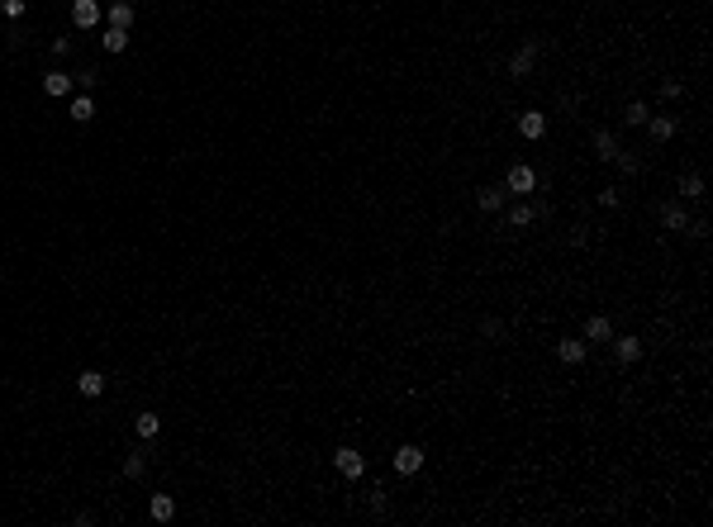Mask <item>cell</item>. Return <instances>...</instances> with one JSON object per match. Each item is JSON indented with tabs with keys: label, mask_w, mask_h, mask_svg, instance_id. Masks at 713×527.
Instances as JSON below:
<instances>
[{
	"label": "cell",
	"mask_w": 713,
	"mask_h": 527,
	"mask_svg": "<svg viewBox=\"0 0 713 527\" xmlns=\"http://www.w3.org/2000/svg\"><path fill=\"white\" fill-rule=\"evenodd\" d=\"M537 171H532L528 162H519V166H509V176H504V195H532L537 190Z\"/></svg>",
	"instance_id": "6da1fadb"
},
{
	"label": "cell",
	"mask_w": 713,
	"mask_h": 527,
	"mask_svg": "<svg viewBox=\"0 0 713 527\" xmlns=\"http://www.w3.org/2000/svg\"><path fill=\"white\" fill-rule=\"evenodd\" d=\"M72 24H77V29H95V24H100V0H72Z\"/></svg>",
	"instance_id": "7a4b0ae2"
},
{
	"label": "cell",
	"mask_w": 713,
	"mask_h": 527,
	"mask_svg": "<svg viewBox=\"0 0 713 527\" xmlns=\"http://www.w3.org/2000/svg\"><path fill=\"white\" fill-rule=\"evenodd\" d=\"M333 466L343 471V480H362V471H367L362 451H352V447H343V451H338V456H333Z\"/></svg>",
	"instance_id": "3957f363"
},
{
	"label": "cell",
	"mask_w": 713,
	"mask_h": 527,
	"mask_svg": "<svg viewBox=\"0 0 713 527\" xmlns=\"http://www.w3.org/2000/svg\"><path fill=\"white\" fill-rule=\"evenodd\" d=\"M532 62H537V43L528 38V43L519 48V53L509 57V77H528V72H532Z\"/></svg>",
	"instance_id": "277c9868"
},
{
	"label": "cell",
	"mask_w": 713,
	"mask_h": 527,
	"mask_svg": "<svg viewBox=\"0 0 713 527\" xmlns=\"http://www.w3.org/2000/svg\"><path fill=\"white\" fill-rule=\"evenodd\" d=\"M661 223H666L670 233H685V228H689V214H685V205H680V200L661 205Z\"/></svg>",
	"instance_id": "5b68a950"
},
{
	"label": "cell",
	"mask_w": 713,
	"mask_h": 527,
	"mask_svg": "<svg viewBox=\"0 0 713 527\" xmlns=\"http://www.w3.org/2000/svg\"><path fill=\"white\" fill-rule=\"evenodd\" d=\"M419 466H423V451L414 447V442H404V447L395 451V471L399 475H419Z\"/></svg>",
	"instance_id": "8992f818"
},
{
	"label": "cell",
	"mask_w": 713,
	"mask_h": 527,
	"mask_svg": "<svg viewBox=\"0 0 713 527\" xmlns=\"http://www.w3.org/2000/svg\"><path fill=\"white\" fill-rule=\"evenodd\" d=\"M613 356H618L623 366L642 361V338H618V333H613Z\"/></svg>",
	"instance_id": "52a82bcc"
},
{
	"label": "cell",
	"mask_w": 713,
	"mask_h": 527,
	"mask_svg": "<svg viewBox=\"0 0 713 527\" xmlns=\"http://www.w3.org/2000/svg\"><path fill=\"white\" fill-rule=\"evenodd\" d=\"M148 518H153V523H171V518H176V499H171V494H153V499H148Z\"/></svg>",
	"instance_id": "ba28073f"
},
{
	"label": "cell",
	"mask_w": 713,
	"mask_h": 527,
	"mask_svg": "<svg viewBox=\"0 0 713 527\" xmlns=\"http://www.w3.org/2000/svg\"><path fill=\"white\" fill-rule=\"evenodd\" d=\"M77 395L100 399V395H105V375H100V370H81V375H77Z\"/></svg>",
	"instance_id": "9c48e42d"
},
{
	"label": "cell",
	"mask_w": 713,
	"mask_h": 527,
	"mask_svg": "<svg viewBox=\"0 0 713 527\" xmlns=\"http://www.w3.org/2000/svg\"><path fill=\"white\" fill-rule=\"evenodd\" d=\"M475 205H480L485 214H500L504 210V185H480V190H475Z\"/></svg>",
	"instance_id": "30bf717a"
},
{
	"label": "cell",
	"mask_w": 713,
	"mask_h": 527,
	"mask_svg": "<svg viewBox=\"0 0 713 527\" xmlns=\"http://www.w3.org/2000/svg\"><path fill=\"white\" fill-rule=\"evenodd\" d=\"M585 338H590V343H613V318L595 314L590 323H585Z\"/></svg>",
	"instance_id": "8fae6325"
},
{
	"label": "cell",
	"mask_w": 713,
	"mask_h": 527,
	"mask_svg": "<svg viewBox=\"0 0 713 527\" xmlns=\"http://www.w3.org/2000/svg\"><path fill=\"white\" fill-rule=\"evenodd\" d=\"M675 129H680V124H675L670 114H652V119H647V133H652L657 143H670V138H675Z\"/></svg>",
	"instance_id": "7c38bea8"
},
{
	"label": "cell",
	"mask_w": 713,
	"mask_h": 527,
	"mask_svg": "<svg viewBox=\"0 0 713 527\" xmlns=\"http://www.w3.org/2000/svg\"><path fill=\"white\" fill-rule=\"evenodd\" d=\"M532 219H547V205H514V210H509V223H514V228H528Z\"/></svg>",
	"instance_id": "4fadbf2b"
},
{
	"label": "cell",
	"mask_w": 713,
	"mask_h": 527,
	"mask_svg": "<svg viewBox=\"0 0 713 527\" xmlns=\"http://www.w3.org/2000/svg\"><path fill=\"white\" fill-rule=\"evenodd\" d=\"M100 48H105L109 57H114V53H124V48H129V29H114V24H105V33H100Z\"/></svg>",
	"instance_id": "5bb4252c"
},
{
	"label": "cell",
	"mask_w": 713,
	"mask_h": 527,
	"mask_svg": "<svg viewBox=\"0 0 713 527\" xmlns=\"http://www.w3.org/2000/svg\"><path fill=\"white\" fill-rule=\"evenodd\" d=\"M595 152H599V157H604V162H613V157H618V152H623V143H618V133L599 129V133H595Z\"/></svg>",
	"instance_id": "9a60e30c"
},
{
	"label": "cell",
	"mask_w": 713,
	"mask_h": 527,
	"mask_svg": "<svg viewBox=\"0 0 713 527\" xmlns=\"http://www.w3.org/2000/svg\"><path fill=\"white\" fill-rule=\"evenodd\" d=\"M519 133H523V138H542V133H547V114H537V109L519 114Z\"/></svg>",
	"instance_id": "2e32d148"
},
{
	"label": "cell",
	"mask_w": 713,
	"mask_h": 527,
	"mask_svg": "<svg viewBox=\"0 0 713 527\" xmlns=\"http://www.w3.org/2000/svg\"><path fill=\"white\" fill-rule=\"evenodd\" d=\"M133 432H138V442H153V437L162 432V418L158 414H138V418H133Z\"/></svg>",
	"instance_id": "e0dca14e"
},
{
	"label": "cell",
	"mask_w": 713,
	"mask_h": 527,
	"mask_svg": "<svg viewBox=\"0 0 713 527\" xmlns=\"http://www.w3.org/2000/svg\"><path fill=\"white\" fill-rule=\"evenodd\" d=\"M585 352H590V347H585V343H576V338H566V343H556V356H561L566 366H581V361H585Z\"/></svg>",
	"instance_id": "ac0fdd59"
},
{
	"label": "cell",
	"mask_w": 713,
	"mask_h": 527,
	"mask_svg": "<svg viewBox=\"0 0 713 527\" xmlns=\"http://www.w3.org/2000/svg\"><path fill=\"white\" fill-rule=\"evenodd\" d=\"M105 19H109L114 29H129V24H133V5H129V0H114V5L105 10Z\"/></svg>",
	"instance_id": "d6986e66"
},
{
	"label": "cell",
	"mask_w": 713,
	"mask_h": 527,
	"mask_svg": "<svg viewBox=\"0 0 713 527\" xmlns=\"http://www.w3.org/2000/svg\"><path fill=\"white\" fill-rule=\"evenodd\" d=\"M72 119H77V124H91V119H95V100H91V91H81L77 100H72Z\"/></svg>",
	"instance_id": "ffe728a7"
},
{
	"label": "cell",
	"mask_w": 713,
	"mask_h": 527,
	"mask_svg": "<svg viewBox=\"0 0 713 527\" xmlns=\"http://www.w3.org/2000/svg\"><path fill=\"white\" fill-rule=\"evenodd\" d=\"M43 91L57 100V95H67V91H72V77H67V72H48V77H43Z\"/></svg>",
	"instance_id": "44dd1931"
},
{
	"label": "cell",
	"mask_w": 713,
	"mask_h": 527,
	"mask_svg": "<svg viewBox=\"0 0 713 527\" xmlns=\"http://www.w3.org/2000/svg\"><path fill=\"white\" fill-rule=\"evenodd\" d=\"M143 471H148V451H143V447H133L129 456H124V475H129V480H138Z\"/></svg>",
	"instance_id": "7402d4cb"
},
{
	"label": "cell",
	"mask_w": 713,
	"mask_h": 527,
	"mask_svg": "<svg viewBox=\"0 0 713 527\" xmlns=\"http://www.w3.org/2000/svg\"><path fill=\"white\" fill-rule=\"evenodd\" d=\"M680 195H685V200H699V195H704V176H699V171H685V176H680Z\"/></svg>",
	"instance_id": "603a6c76"
},
{
	"label": "cell",
	"mask_w": 713,
	"mask_h": 527,
	"mask_svg": "<svg viewBox=\"0 0 713 527\" xmlns=\"http://www.w3.org/2000/svg\"><path fill=\"white\" fill-rule=\"evenodd\" d=\"M647 119H652V114H647V105H642V100H633V105L623 109V124H628V129H642Z\"/></svg>",
	"instance_id": "cb8c5ba5"
},
{
	"label": "cell",
	"mask_w": 713,
	"mask_h": 527,
	"mask_svg": "<svg viewBox=\"0 0 713 527\" xmlns=\"http://www.w3.org/2000/svg\"><path fill=\"white\" fill-rule=\"evenodd\" d=\"M613 162H618V166H623L628 176H633V171H642V157H637V152H628V148H623V152H618Z\"/></svg>",
	"instance_id": "d4e9b609"
},
{
	"label": "cell",
	"mask_w": 713,
	"mask_h": 527,
	"mask_svg": "<svg viewBox=\"0 0 713 527\" xmlns=\"http://www.w3.org/2000/svg\"><path fill=\"white\" fill-rule=\"evenodd\" d=\"M685 233L689 237H704V233H709V219H704V214H689V228H685Z\"/></svg>",
	"instance_id": "484cf974"
},
{
	"label": "cell",
	"mask_w": 713,
	"mask_h": 527,
	"mask_svg": "<svg viewBox=\"0 0 713 527\" xmlns=\"http://www.w3.org/2000/svg\"><path fill=\"white\" fill-rule=\"evenodd\" d=\"M480 333H485V338H495V343H504V323H500V318H485V323H480Z\"/></svg>",
	"instance_id": "4316f807"
},
{
	"label": "cell",
	"mask_w": 713,
	"mask_h": 527,
	"mask_svg": "<svg viewBox=\"0 0 713 527\" xmlns=\"http://www.w3.org/2000/svg\"><path fill=\"white\" fill-rule=\"evenodd\" d=\"M77 86H81V91H95V86H100V72H95V67H86V72L77 77Z\"/></svg>",
	"instance_id": "83f0119b"
},
{
	"label": "cell",
	"mask_w": 713,
	"mask_h": 527,
	"mask_svg": "<svg viewBox=\"0 0 713 527\" xmlns=\"http://www.w3.org/2000/svg\"><path fill=\"white\" fill-rule=\"evenodd\" d=\"M680 91H685L680 81H661V95H666V100H680Z\"/></svg>",
	"instance_id": "f1b7e54d"
},
{
	"label": "cell",
	"mask_w": 713,
	"mask_h": 527,
	"mask_svg": "<svg viewBox=\"0 0 713 527\" xmlns=\"http://www.w3.org/2000/svg\"><path fill=\"white\" fill-rule=\"evenodd\" d=\"M599 210H618V190H599Z\"/></svg>",
	"instance_id": "f546056e"
},
{
	"label": "cell",
	"mask_w": 713,
	"mask_h": 527,
	"mask_svg": "<svg viewBox=\"0 0 713 527\" xmlns=\"http://www.w3.org/2000/svg\"><path fill=\"white\" fill-rule=\"evenodd\" d=\"M371 513H390V499H385V494H381V489H376V494H371Z\"/></svg>",
	"instance_id": "4dcf8cb0"
},
{
	"label": "cell",
	"mask_w": 713,
	"mask_h": 527,
	"mask_svg": "<svg viewBox=\"0 0 713 527\" xmlns=\"http://www.w3.org/2000/svg\"><path fill=\"white\" fill-rule=\"evenodd\" d=\"M5 15H10V19H20V15H24V0H5Z\"/></svg>",
	"instance_id": "1f68e13d"
}]
</instances>
